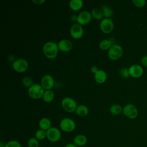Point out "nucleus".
I'll use <instances>...</instances> for the list:
<instances>
[{
  "label": "nucleus",
  "mask_w": 147,
  "mask_h": 147,
  "mask_svg": "<svg viewBox=\"0 0 147 147\" xmlns=\"http://www.w3.org/2000/svg\"><path fill=\"white\" fill-rule=\"evenodd\" d=\"M75 126L76 125L74 120L69 118H63L60 122V129L65 132H72L75 129Z\"/></svg>",
  "instance_id": "obj_6"
},
{
  "label": "nucleus",
  "mask_w": 147,
  "mask_h": 147,
  "mask_svg": "<svg viewBox=\"0 0 147 147\" xmlns=\"http://www.w3.org/2000/svg\"><path fill=\"white\" fill-rule=\"evenodd\" d=\"M55 98V93L52 90H45L42 96L43 100L46 103L51 102Z\"/></svg>",
  "instance_id": "obj_20"
},
{
  "label": "nucleus",
  "mask_w": 147,
  "mask_h": 147,
  "mask_svg": "<svg viewBox=\"0 0 147 147\" xmlns=\"http://www.w3.org/2000/svg\"><path fill=\"white\" fill-rule=\"evenodd\" d=\"M122 112L125 116L129 119L136 118L138 114V110L136 106L133 104H127L123 107Z\"/></svg>",
  "instance_id": "obj_7"
},
{
  "label": "nucleus",
  "mask_w": 147,
  "mask_h": 147,
  "mask_svg": "<svg viewBox=\"0 0 147 147\" xmlns=\"http://www.w3.org/2000/svg\"><path fill=\"white\" fill-rule=\"evenodd\" d=\"M113 45V41L110 39H104L99 42V47L103 51H107L109 50Z\"/></svg>",
  "instance_id": "obj_21"
},
{
  "label": "nucleus",
  "mask_w": 147,
  "mask_h": 147,
  "mask_svg": "<svg viewBox=\"0 0 147 147\" xmlns=\"http://www.w3.org/2000/svg\"><path fill=\"white\" fill-rule=\"evenodd\" d=\"M132 2L135 6L139 8L143 7L146 5L145 0H133Z\"/></svg>",
  "instance_id": "obj_30"
},
{
  "label": "nucleus",
  "mask_w": 147,
  "mask_h": 147,
  "mask_svg": "<svg viewBox=\"0 0 147 147\" xmlns=\"http://www.w3.org/2000/svg\"><path fill=\"white\" fill-rule=\"evenodd\" d=\"M54 83L55 82L53 77L51 75L46 74L42 77L41 79L40 84L44 88V90H51L53 88Z\"/></svg>",
  "instance_id": "obj_12"
},
{
  "label": "nucleus",
  "mask_w": 147,
  "mask_h": 147,
  "mask_svg": "<svg viewBox=\"0 0 147 147\" xmlns=\"http://www.w3.org/2000/svg\"><path fill=\"white\" fill-rule=\"evenodd\" d=\"M22 84L23 86H24L26 88L30 87L33 84V80L29 76H25L22 79Z\"/></svg>",
  "instance_id": "obj_25"
},
{
  "label": "nucleus",
  "mask_w": 147,
  "mask_h": 147,
  "mask_svg": "<svg viewBox=\"0 0 147 147\" xmlns=\"http://www.w3.org/2000/svg\"><path fill=\"white\" fill-rule=\"evenodd\" d=\"M101 10L102 11L103 17H105V18H110V17H111L113 15V10L111 7L103 5L102 6Z\"/></svg>",
  "instance_id": "obj_24"
},
{
  "label": "nucleus",
  "mask_w": 147,
  "mask_h": 147,
  "mask_svg": "<svg viewBox=\"0 0 147 147\" xmlns=\"http://www.w3.org/2000/svg\"><path fill=\"white\" fill-rule=\"evenodd\" d=\"M59 50L63 52H67L70 51L73 47L72 42L68 39H63L57 43Z\"/></svg>",
  "instance_id": "obj_14"
},
{
  "label": "nucleus",
  "mask_w": 147,
  "mask_h": 147,
  "mask_svg": "<svg viewBox=\"0 0 147 147\" xmlns=\"http://www.w3.org/2000/svg\"><path fill=\"white\" fill-rule=\"evenodd\" d=\"M87 142V137L83 134H79L74 138V144L77 146H82L86 145Z\"/></svg>",
  "instance_id": "obj_17"
},
{
  "label": "nucleus",
  "mask_w": 147,
  "mask_h": 147,
  "mask_svg": "<svg viewBox=\"0 0 147 147\" xmlns=\"http://www.w3.org/2000/svg\"><path fill=\"white\" fill-rule=\"evenodd\" d=\"M38 126L40 129L47 131L51 127V121L48 118H42L40 120Z\"/></svg>",
  "instance_id": "obj_18"
},
{
  "label": "nucleus",
  "mask_w": 147,
  "mask_h": 147,
  "mask_svg": "<svg viewBox=\"0 0 147 147\" xmlns=\"http://www.w3.org/2000/svg\"><path fill=\"white\" fill-rule=\"evenodd\" d=\"M123 51L121 45L114 44L108 50L107 55L109 58L112 60H117L123 55Z\"/></svg>",
  "instance_id": "obj_3"
},
{
  "label": "nucleus",
  "mask_w": 147,
  "mask_h": 147,
  "mask_svg": "<svg viewBox=\"0 0 147 147\" xmlns=\"http://www.w3.org/2000/svg\"><path fill=\"white\" fill-rule=\"evenodd\" d=\"M128 69L130 76L134 78H140L144 74L142 67L140 65L137 64L131 65Z\"/></svg>",
  "instance_id": "obj_13"
},
{
  "label": "nucleus",
  "mask_w": 147,
  "mask_h": 147,
  "mask_svg": "<svg viewBox=\"0 0 147 147\" xmlns=\"http://www.w3.org/2000/svg\"><path fill=\"white\" fill-rule=\"evenodd\" d=\"M61 106L66 112L72 113L75 111L78 106L76 102L73 98L69 96H66L61 100Z\"/></svg>",
  "instance_id": "obj_4"
},
{
  "label": "nucleus",
  "mask_w": 147,
  "mask_h": 147,
  "mask_svg": "<svg viewBox=\"0 0 147 147\" xmlns=\"http://www.w3.org/2000/svg\"><path fill=\"white\" fill-rule=\"evenodd\" d=\"M91 14L92 17L97 20H102V18L103 17V14L102 10H100L98 8H96V7H95L91 10Z\"/></svg>",
  "instance_id": "obj_23"
},
{
  "label": "nucleus",
  "mask_w": 147,
  "mask_h": 147,
  "mask_svg": "<svg viewBox=\"0 0 147 147\" xmlns=\"http://www.w3.org/2000/svg\"><path fill=\"white\" fill-rule=\"evenodd\" d=\"M94 80L95 81L99 83H104L107 80V74L106 72L102 69H99L95 74H94Z\"/></svg>",
  "instance_id": "obj_15"
},
{
  "label": "nucleus",
  "mask_w": 147,
  "mask_h": 147,
  "mask_svg": "<svg viewBox=\"0 0 147 147\" xmlns=\"http://www.w3.org/2000/svg\"><path fill=\"white\" fill-rule=\"evenodd\" d=\"M119 75L122 78L127 79L130 76L129 69L127 68H123L121 69L119 71Z\"/></svg>",
  "instance_id": "obj_28"
},
{
  "label": "nucleus",
  "mask_w": 147,
  "mask_h": 147,
  "mask_svg": "<svg viewBox=\"0 0 147 147\" xmlns=\"http://www.w3.org/2000/svg\"><path fill=\"white\" fill-rule=\"evenodd\" d=\"M32 2L36 5H42L45 2V0H33Z\"/></svg>",
  "instance_id": "obj_32"
},
{
  "label": "nucleus",
  "mask_w": 147,
  "mask_h": 147,
  "mask_svg": "<svg viewBox=\"0 0 147 147\" xmlns=\"http://www.w3.org/2000/svg\"><path fill=\"white\" fill-rule=\"evenodd\" d=\"M90 70H91V72L92 73L95 74L99 69H98V68L97 67H96V66H92V67H91V68H90Z\"/></svg>",
  "instance_id": "obj_33"
},
{
  "label": "nucleus",
  "mask_w": 147,
  "mask_h": 147,
  "mask_svg": "<svg viewBox=\"0 0 147 147\" xmlns=\"http://www.w3.org/2000/svg\"><path fill=\"white\" fill-rule=\"evenodd\" d=\"M75 112L80 117H85L88 113V109L84 105H79L77 106Z\"/></svg>",
  "instance_id": "obj_19"
},
{
  "label": "nucleus",
  "mask_w": 147,
  "mask_h": 147,
  "mask_svg": "<svg viewBox=\"0 0 147 147\" xmlns=\"http://www.w3.org/2000/svg\"><path fill=\"white\" fill-rule=\"evenodd\" d=\"M65 147H77L76 145H75L74 143H69L67 144Z\"/></svg>",
  "instance_id": "obj_35"
},
{
  "label": "nucleus",
  "mask_w": 147,
  "mask_h": 147,
  "mask_svg": "<svg viewBox=\"0 0 147 147\" xmlns=\"http://www.w3.org/2000/svg\"><path fill=\"white\" fill-rule=\"evenodd\" d=\"M92 16L91 12L84 10L80 12L77 18V23L82 25H86L89 24L91 20Z\"/></svg>",
  "instance_id": "obj_11"
},
{
  "label": "nucleus",
  "mask_w": 147,
  "mask_h": 147,
  "mask_svg": "<svg viewBox=\"0 0 147 147\" xmlns=\"http://www.w3.org/2000/svg\"><path fill=\"white\" fill-rule=\"evenodd\" d=\"M47 139L52 142H57L61 137V133L59 129L55 127H51L46 131Z\"/></svg>",
  "instance_id": "obj_10"
},
{
  "label": "nucleus",
  "mask_w": 147,
  "mask_h": 147,
  "mask_svg": "<svg viewBox=\"0 0 147 147\" xmlns=\"http://www.w3.org/2000/svg\"><path fill=\"white\" fill-rule=\"evenodd\" d=\"M35 137L37 140H42L47 137L46 131L43 130L42 129H39L36 131L35 133Z\"/></svg>",
  "instance_id": "obj_26"
},
{
  "label": "nucleus",
  "mask_w": 147,
  "mask_h": 147,
  "mask_svg": "<svg viewBox=\"0 0 147 147\" xmlns=\"http://www.w3.org/2000/svg\"><path fill=\"white\" fill-rule=\"evenodd\" d=\"M99 27L103 33L105 34L110 33L114 29L113 21L110 18H103L100 22Z\"/></svg>",
  "instance_id": "obj_9"
},
{
  "label": "nucleus",
  "mask_w": 147,
  "mask_h": 147,
  "mask_svg": "<svg viewBox=\"0 0 147 147\" xmlns=\"http://www.w3.org/2000/svg\"><path fill=\"white\" fill-rule=\"evenodd\" d=\"M29 67L28 62L26 60L20 58L15 60L12 63L13 69L17 72L22 73L25 72Z\"/></svg>",
  "instance_id": "obj_5"
},
{
  "label": "nucleus",
  "mask_w": 147,
  "mask_h": 147,
  "mask_svg": "<svg viewBox=\"0 0 147 147\" xmlns=\"http://www.w3.org/2000/svg\"><path fill=\"white\" fill-rule=\"evenodd\" d=\"M45 90L44 88L39 84H33L28 88L29 96L34 99H38L42 98Z\"/></svg>",
  "instance_id": "obj_2"
},
{
  "label": "nucleus",
  "mask_w": 147,
  "mask_h": 147,
  "mask_svg": "<svg viewBox=\"0 0 147 147\" xmlns=\"http://www.w3.org/2000/svg\"><path fill=\"white\" fill-rule=\"evenodd\" d=\"M83 6V2L82 0H71L69 2V8L74 11L80 10Z\"/></svg>",
  "instance_id": "obj_16"
},
{
  "label": "nucleus",
  "mask_w": 147,
  "mask_h": 147,
  "mask_svg": "<svg viewBox=\"0 0 147 147\" xmlns=\"http://www.w3.org/2000/svg\"><path fill=\"white\" fill-rule=\"evenodd\" d=\"M39 143L36 137H32L28 141V146L29 147H38Z\"/></svg>",
  "instance_id": "obj_27"
},
{
  "label": "nucleus",
  "mask_w": 147,
  "mask_h": 147,
  "mask_svg": "<svg viewBox=\"0 0 147 147\" xmlns=\"http://www.w3.org/2000/svg\"><path fill=\"white\" fill-rule=\"evenodd\" d=\"M5 147H21V144L17 140H11L5 144Z\"/></svg>",
  "instance_id": "obj_29"
},
{
  "label": "nucleus",
  "mask_w": 147,
  "mask_h": 147,
  "mask_svg": "<svg viewBox=\"0 0 147 147\" xmlns=\"http://www.w3.org/2000/svg\"><path fill=\"white\" fill-rule=\"evenodd\" d=\"M141 62L144 66L147 67V56H144L141 60Z\"/></svg>",
  "instance_id": "obj_31"
},
{
  "label": "nucleus",
  "mask_w": 147,
  "mask_h": 147,
  "mask_svg": "<svg viewBox=\"0 0 147 147\" xmlns=\"http://www.w3.org/2000/svg\"><path fill=\"white\" fill-rule=\"evenodd\" d=\"M71 36L74 39H80L83 36L84 30L82 26L78 23H74L70 28Z\"/></svg>",
  "instance_id": "obj_8"
},
{
  "label": "nucleus",
  "mask_w": 147,
  "mask_h": 147,
  "mask_svg": "<svg viewBox=\"0 0 147 147\" xmlns=\"http://www.w3.org/2000/svg\"><path fill=\"white\" fill-rule=\"evenodd\" d=\"M77 18H78V16H76V15H72L71 17V20L73 22H77Z\"/></svg>",
  "instance_id": "obj_34"
},
{
  "label": "nucleus",
  "mask_w": 147,
  "mask_h": 147,
  "mask_svg": "<svg viewBox=\"0 0 147 147\" xmlns=\"http://www.w3.org/2000/svg\"><path fill=\"white\" fill-rule=\"evenodd\" d=\"M58 51L57 44L53 41H48L42 47V52L45 56L49 59H53L56 57Z\"/></svg>",
  "instance_id": "obj_1"
},
{
  "label": "nucleus",
  "mask_w": 147,
  "mask_h": 147,
  "mask_svg": "<svg viewBox=\"0 0 147 147\" xmlns=\"http://www.w3.org/2000/svg\"><path fill=\"white\" fill-rule=\"evenodd\" d=\"M122 110L123 108L122 107V106L117 103L112 105L109 109L110 113L114 115H118L120 114L122 112Z\"/></svg>",
  "instance_id": "obj_22"
}]
</instances>
